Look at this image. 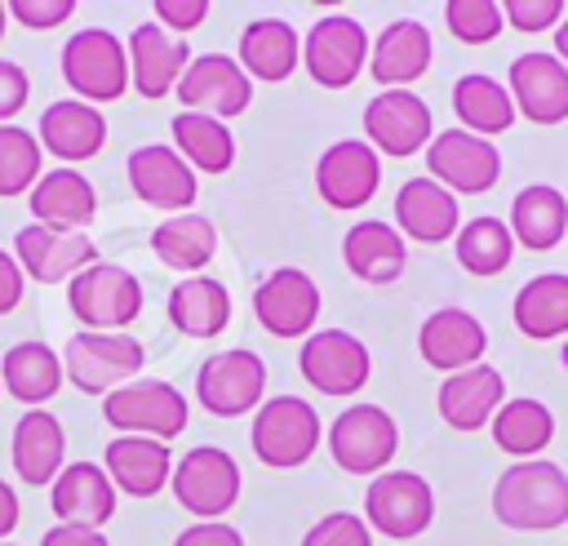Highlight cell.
Instances as JSON below:
<instances>
[{
  "mask_svg": "<svg viewBox=\"0 0 568 546\" xmlns=\"http://www.w3.org/2000/svg\"><path fill=\"white\" fill-rule=\"evenodd\" d=\"M493 515L519 533H550L568 524V471L546 457L506 466L493 484Z\"/></svg>",
  "mask_w": 568,
  "mask_h": 546,
  "instance_id": "cell-1",
  "label": "cell"
},
{
  "mask_svg": "<svg viewBox=\"0 0 568 546\" xmlns=\"http://www.w3.org/2000/svg\"><path fill=\"white\" fill-rule=\"evenodd\" d=\"M146 364V346L129 333H71L62 346V368L84 395H111L138 382Z\"/></svg>",
  "mask_w": 568,
  "mask_h": 546,
  "instance_id": "cell-2",
  "label": "cell"
},
{
  "mask_svg": "<svg viewBox=\"0 0 568 546\" xmlns=\"http://www.w3.org/2000/svg\"><path fill=\"white\" fill-rule=\"evenodd\" d=\"M67 302L89 333H120L142 315V284L129 266L93 262L67 284Z\"/></svg>",
  "mask_w": 568,
  "mask_h": 546,
  "instance_id": "cell-3",
  "label": "cell"
},
{
  "mask_svg": "<svg viewBox=\"0 0 568 546\" xmlns=\"http://www.w3.org/2000/svg\"><path fill=\"white\" fill-rule=\"evenodd\" d=\"M248 439H253V453L262 466L293 471L320 448V413L297 395L262 400V408L253 413Z\"/></svg>",
  "mask_w": 568,
  "mask_h": 546,
  "instance_id": "cell-4",
  "label": "cell"
},
{
  "mask_svg": "<svg viewBox=\"0 0 568 546\" xmlns=\"http://www.w3.org/2000/svg\"><path fill=\"white\" fill-rule=\"evenodd\" d=\"M62 80L80 93V102H115L129 80V49L106 27H84L62 44Z\"/></svg>",
  "mask_w": 568,
  "mask_h": 546,
  "instance_id": "cell-5",
  "label": "cell"
},
{
  "mask_svg": "<svg viewBox=\"0 0 568 546\" xmlns=\"http://www.w3.org/2000/svg\"><path fill=\"white\" fill-rule=\"evenodd\" d=\"M328 453L351 475H382L399 448V426L382 404H351L328 426Z\"/></svg>",
  "mask_w": 568,
  "mask_h": 546,
  "instance_id": "cell-6",
  "label": "cell"
},
{
  "mask_svg": "<svg viewBox=\"0 0 568 546\" xmlns=\"http://www.w3.org/2000/svg\"><path fill=\"white\" fill-rule=\"evenodd\" d=\"M102 417L120 435H151V439L169 444L186 426V400L173 382L138 377V382H129L102 400Z\"/></svg>",
  "mask_w": 568,
  "mask_h": 546,
  "instance_id": "cell-7",
  "label": "cell"
},
{
  "mask_svg": "<svg viewBox=\"0 0 568 546\" xmlns=\"http://www.w3.org/2000/svg\"><path fill=\"white\" fill-rule=\"evenodd\" d=\"M169 488H173L178 506L191 510L195 519H222L240 502V466L226 448L200 444L178 457Z\"/></svg>",
  "mask_w": 568,
  "mask_h": 546,
  "instance_id": "cell-8",
  "label": "cell"
},
{
  "mask_svg": "<svg viewBox=\"0 0 568 546\" xmlns=\"http://www.w3.org/2000/svg\"><path fill=\"white\" fill-rule=\"evenodd\" d=\"M435 519V493L426 484V475L417 471H382L373 475L368 493H364V524L395 537V542H408L417 533H426Z\"/></svg>",
  "mask_w": 568,
  "mask_h": 546,
  "instance_id": "cell-9",
  "label": "cell"
},
{
  "mask_svg": "<svg viewBox=\"0 0 568 546\" xmlns=\"http://www.w3.org/2000/svg\"><path fill=\"white\" fill-rule=\"evenodd\" d=\"M262 391H266V364L248 346L217 351L195 373V400L213 417H240L248 408H262Z\"/></svg>",
  "mask_w": 568,
  "mask_h": 546,
  "instance_id": "cell-10",
  "label": "cell"
},
{
  "mask_svg": "<svg viewBox=\"0 0 568 546\" xmlns=\"http://www.w3.org/2000/svg\"><path fill=\"white\" fill-rule=\"evenodd\" d=\"M297 368H302V377H306L320 395L342 400V395H355V391L368 382L373 355H368V346H364L355 333H346V328H315V333L302 342Z\"/></svg>",
  "mask_w": 568,
  "mask_h": 546,
  "instance_id": "cell-11",
  "label": "cell"
},
{
  "mask_svg": "<svg viewBox=\"0 0 568 546\" xmlns=\"http://www.w3.org/2000/svg\"><path fill=\"white\" fill-rule=\"evenodd\" d=\"M426 169L430 178L453 191V195H479L497 186L501 178V151L488 138H475L466 129H444L426 146Z\"/></svg>",
  "mask_w": 568,
  "mask_h": 546,
  "instance_id": "cell-12",
  "label": "cell"
},
{
  "mask_svg": "<svg viewBox=\"0 0 568 546\" xmlns=\"http://www.w3.org/2000/svg\"><path fill=\"white\" fill-rule=\"evenodd\" d=\"M368 31L346 18V13H328L306 31L302 44V62L311 71V80L320 89H346L364 67H368Z\"/></svg>",
  "mask_w": 568,
  "mask_h": 546,
  "instance_id": "cell-13",
  "label": "cell"
},
{
  "mask_svg": "<svg viewBox=\"0 0 568 546\" xmlns=\"http://www.w3.org/2000/svg\"><path fill=\"white\" fill-rule=\"evenodd\" d=\"M178 102H182L186 111L226 120V115L248 111V102H253V80H248V71L240 67V58H231V53H200V58H191V67H186L182 80H178Z\"/></svg>",
  "mask_w": 568,
  "mask_h": 546,
  "instance_id": "cell-14",
  "label": "cell"
},
{
  "mask_svg": "<svg viewBox=\"0 0 568 546\" xmlns=\"http://www.w3.org/2000/svg\"><path fill=\"white\" fill-rule=\"evenodd\" d=\"M253 315L275 337H311L320 320V289L302 266H275L253 289Z\"/></svg>",
  "mask_w": 568,
  "mask_h": 546,
  "instance_id": "cell-15",
  "label": "cell"
},
{
  "mask_svg": "<svg viewBox=\"0 0 568 546\" xmlns=\"http://www.w3.org/2000/svg\"><path fill=\"white\" fill-rule=\"evenodd\" d=\"M382 160L368 142L342 138L315 160V191L328 209H364L377 195Z\"/></svg>",
  "mask_w": 568,
  "mask_h": 546,
  "instance_id": "cell-16",
  "label": "cell"
},
{
  "mask_svg": "<svg viewBox=\"0 0 568 546\" xmlns=\"http://www.w3.org/2000/svg\"><path fill=\"white\" fill-rule=\"evenodd\" d=\"M13 257L22 266V275H31L36 284H58V280H75L84 266L98 262V244L84 231H53V226H22L13 235Z\"/></svg>",
  "mask_w": 568,
  "mask_h": 546,
  "instance_id": "cell-17",
  "label": "cell"
},
{
  "mask_svg": "<svg viewBox=\"0 0 568 546\" xmlns=\"http://www.w3.org/2000/svg\"><path fill=\"white\" fill-rule=\"evenodd\" d=\"M364 133L373 151L417 155L422 146H430V107L413 89H382L364 107Z\"/></svg>",
  "mask_w": 568,
  "mask_h": 546,
  "instance_id": "cell-18",
  "label": "cell"
},
{
  "mask_svg": "<svg viewBox=\"0 0 568 546\" xmlns=\"http://www.w3.org/2000/svg\"><path fill=\"white\" fill-rule=\"evenodd\" d=\"M129 186L142 204H155V209H169V213H186L195 204V169L173 151V146H138L129 151Z\"/></svg>",
  "mask_w": 568,
  "mask_h": 546,
  "instance_id": "cell-19",
  "label": "cell"
},
{
  "mask_svg": "<svg viewBox=\"0 0 568 546\" xmlns=\"http://www.w3.org/2000/svg\"><path fill=\"white\" fill-rule=\"evenodd\" d=\"M515 111L532 124L568 120V67L555 53H519L506 71Z\"/></svg>",
  "mask_w": 568,
  "mask_h": 546,
  "instance_id": "cell-20",
  "label": "cell"
},
{
  "mask_svg": "<svg viewBox=\"0 0 568 546\" xmlns=\"http://www.w3.org/2000/svg\"><path fill=\"white\" fill-rule=\"evenodd\" d=\"M124 49H129V80L142 98L173 93L182 71L191 67V44H182V36L164 31L160 22H138Z\"/></svg>",
  "mask_w": 568,
  "mask_h": 546,
  "instance_id": "cell-21",
  "label": "cell"
},
{
  "mask_svg": "<svg viewBox=\"0 0 568 546\" xmlns=\"http://www.w3.org/2000/svg\"><path fill=\"white\" fill-rule=\"evenodd\" d=\"M417 351L430 368L439 373H462V368H475L488 351V333L484 324L462 311V306H439L422 320L417 328Z\"/></svg>",
  "mask_w": 568,
  "mask_h": 546,
  "instance_id": "cell-22",
  "label": "cell"
},
{
  "mask_svg": "<svg viewBox=\"0 0 568 546\" xmlns=\"http://www.w3.org/2000/svg\"><path fill=\"white\" fill-rule=\"evenodd\" d=\"M395 231L417 244H444L457 240V195L444 191L435 178H408L395 191Z\"/></svg>",
  "mask_w": 568,
  "mask_h": 546,
  "instance_id": "cell-23",
  "label": "cell"
},
{
  "mask_svg": "<svg viewBox=\"0 0 568 546\" xmlns=\"http://www.w3.org/2000/svg\"><path fill=\"white\" fill-rule=\"evenodd\" d=\"M40 146L67 164H80V160H93L106 142V115L93 107V102H80V98H58L44 107L40 115Z\"/></svg>",
  "mask_w": 568,
  "mask_h": 546,
  "instance_id": "cell-24",
  "label": "cell"
},
{
  "mask_svg": "<svg viewBox=\"0 0 568 546\" xmlns=\"http://www.w3.org/2000/svg\"><path fill=\"white\" fill-rule=\"evenodd\" d=\"M439 417L453 426V431H479L497 417V408L506 404V382L493 364H475V368H462V373H448L439 382Z\"/></svg>",
  "mask_w": 568,
  "mask_h": 546,
  "instance_id": "cell-25",
  "label": "cell"
},
{
  "mask_svg": "<svg viewBox=\"0 0 568 546\" xmlns=\"http://www.w3.org/2000/svg\"><path fill=\"white\" fill-rule=\"evenodd\" d=\"M102 471L111 475L115 493L129 497H155L173 479V457L164 439L151 435H115L102 453Z\"/></svg>",
  "mask_w": 568,
  "mask_h": 546,
  "instance_id": "cell-26",
  "label": "cell"
},
{
  "mask_svg": "<svg viewBox=\"0 0 568 546\" xmlns=\"http://www.w3.org/2000/svg\"><path fill=\"white\" fill-rule=\"evenodd\" d=\"M430 67V31L417 18H395L382 27V36L368 49V71L382 80V89H408Z\"/></svg>",
  "mask_w": 568,
  "mask_h": 546,
  "instance_id": "cell-27",
  "label": "cell"
},
{
  "mask_svg": "<svg viewBox=\"0 0 568 546\" xmlns=\"http://www.w3.org/2000/svg\"><path fill=\"white\" fill-rule=\"evenodd\" d=\"M31 204V218L40 226H53V231H84L98 213V191L84 173L75 169H53V173H40V182L31 186L27 195Z\"/></svg>",
  "mask_w": 568,
  "mask_h": 546,
  "instance_id": "cell-28",
  "label": "cell"
},
{
  "mask_svg": "<svg viewBox=\"0 0 568 546\" xmlns=\"http://www.w3.org/2000/svg\"><path fill=\"white\" fill-rule=\"evenodd\" d=\"M53 515L58 524L102 528L115 515V484L98 462H71L53 479Z\"/></svg>",
  "mask_w": 568,
  "mask_h": 546,
  "instance_id": "cell-29",
  "label": "cell"
},
{
  "mask_svg": "<svg viewBox=\"0 0 568 546\" xmlns=\"http://www.w3.org/2000/svg\"><path fill=\"white\" fill-rule=\"evenodd\" d=\"M62 457H67V435L62 422L44 408H27L13 426V471L22 484H53L62 475Z\"/></svg>",
  "mask_w": 568,
  "mask_h": 546,
  "instance_id": "cell-30",
  "label": "cell"
},
{
  "mask_svg": "<svg viewBox=\"0 0 568 546\" xmlns=\"http://www.w3.org/2000/svg\"><path fill=\"white\" fill-rule=\"evenodd\" d=\"M342 257H346L351 275L364 284H390L408 266L404 235L390 222H355L342 240Z\"/></svg>",
  "mask_w": 568,
  "mask_h": 546,
  "instance_id": "cell-31",
  "label": "cell"
},
{
  "mask_svg": "<svg viewBox=\"0 0 568 546\" xmlns=\"http://www.w3.org/2000/svg\"><path fill=\"white\" fill-rule=\"evenodd\" d=\"M302 62V40L284 18H253L240 31V67L253 80H288Z\"/></svg>",
  "mask_w": 568,
  "mask_h": 546,
  "instance_id": "cell-32",
  "label": "cell"
},
{
  "mask_svg": "<svg viewBox=\"0 0 568 546\" xmlns=\"http://www.w3.org/2000/svg\"><path fill=\"white\" fill-rule=\"evenodd\" d=\"M62 377H67L62 355L53 346H44V342H18L0 360V386L13 400L31 404V408H40L44 400H53L58 386H62Z\"/></svg>",
  "mask_w": 568,
  "mask_h": 546,
  "instance_id": "cell-33",
  "label": "cell"
},
{
  "mask_svg": "<svg viewBox=\"0 0 568 546\" xmlns=\"http://www.w3.org/2000/svg\"><path fill=\"white\" fill-rule=\"evenodd\" d=\"M510 235H515V244H524L532 253L555 249L568 235V200H564V191L546 186V182L524 186L515 195V204H510Z\"/></svg>",
  "mask_w": 568,
  "mask_h": 546,
  "instance_id": "cell-34",
  "label": "cell"
},
{
  "mask_svg": "<svg viewBox=\"0 0 568 546\" xmlns=\"http://www.w3.org/2000/svg\"><path fill=\"white\" fill-rule=\"evenodd\" d=\"M169 320L186 337H217L231 324V293L213 275H186L169 293Z\"/></svg>",
  "mask_w": 568,
  "mask_h": 546,
  "instance_id": "cell-35",
  "label": "cell"
},
{
  "mask_svg": "<svg viewBox=\"0 0 568 546\" xmlns=\"http://www.w3.org/2000/svg\"><path fill=\"white\" fill-rule=\"evenodd\" d=\"M510 315H515V328H519L524 337H537V342L568 333V275H564V271H541V275H532V280L515 293Z\"/></svg>",
  "mask_w": 568,
  "mask_h": 546,
  "instance_id": "cell-36",
  "label": "cell"
},
{
  "mask_svg": "<svg viewBox=\"0 0 568 546\" xmlns=\"http://www.w3.org/2000/svg\"><path fill=\"white\" fill-rule=\"evenodd\" d=\"M453 111L462 115V129L475 133V138H488V133H506L515 124V98L501 80L484 75V71H470L453 84Z\"/></svg>",
  "mask_w": 568,
  "mask_h": 546,
  "instance_id": "cell-37",
  "label": "cell"
},
{
  "mask_svg": "<svg viewBox=\"0 0 568 546\" xmlns=\"http://www.w3.org/2000/svg\"><path fill=\"white\" fill-rule=\"evenodd\" d=\"M151 253L173 271L200 275V266H209L217 253V231L200 213H173L169 222L151 231Z\"/></svg>",
  "mask_w": 568,
  "mask_h": 546,
  "instance_id": "cell-38",
  "label": "cell"
},
{
  "mask_svg": "<svg viewBox=\"0 0 568 546\" xmlns=\"http://www.w3.org/2000/svg\"><path fill=\"white\" fill-rule=\"evenodd\" d=\"M173 151L200 173H226L235 164V133L226 120L182 111L173 115Z\"/></svg>",
  "mask_w": 568,
  "mask_h": 546,
  "instance_id": "cell-39",
  "label": "cell"
},
{
  "mask_svg": "<svg viewBox=\"0 0 568 546\" xmlns=\"http://www.w3.org/2000/svg\"><path fill=\"white\" fill-rule=\"evenodd\" d=\"M550 439H555V413H550L541 400H532V395L506 400V404L497 408V417H493V444H497L501 453L519 457V462L537 457Z\"/></svg>",
  "mask_w": 568,
  "mask_h": 546,
  "instance_id": "cell-40",
  "label": "cell"
},
{
  "mask_svg": "<svg viewBox=\"0 0 568 546\" xmlns=\"http://www.w3.org/2000/svg\"><path fill=\"white\" fill-rule=\"evenodd\" d=\"M457 262H462V271H470V275H479V280H488V275H501L506 266H510V257H515V235H510V222H501V218H470L462 231H457Z\"/></svg>",
  "mask_w": 568,
  "mask_h": 546,
  "instance_id": "cell-41",
  "label": "cell"
},
{
  "mask_svg": "<svg viewBox=\"0 0 568 546\" xmlns=\"http://www.w3.org/2000/svg\"><path fill=\"white\" fill-rule=\"evenodd\" d=\"M40 138L22 124H0V195L31 191L40 182Z\"/></svg>",
  "mask_w": 568,
  "mask_h": 546,
  "instance_id": "cell-42",
  "label": "cell"
},
{
  "mask_svg": "<svg viewBox=\"0 0 568 546\" xmlns=\"http://www.w3.org/2000/svg\"><path fill=\"white\" fill-rule=\"evenodd\" d=\"M444 22L462 44H488L501 36L506 13L497 0H448L444 4Z\"/></svg>",
  "mask_w": 568,
  "mask_h": 546,
  "instance_id": "cell-43",
  "label": "cell"
},
{
  "mask_svg": "<svg viewBox=\"0 0 568 546\" xmlns=\"http://www.w3.org/2000/svg\"><path fill=\"white\" fill-rule=\"evenodd\" d=\"M302 546H373V528L351 510H333L306 528Z\"/></svg>",
  "mask_w": 568,
  "mask_h": 546,
  "instance_id": "cell-44",
  "label": "cell"
},
{
  "mask_svg": "<svg viewBox=\"0 0 568 546\" xmlns=\"http://www.w3.org/2000/svg\"><path fill=\"white\" fill-rule=\"evenodd\" d=\"M501 13L510 27L519 31H546V27H559L564 22V0H501Z\"/></svg>",
  "mask_w": 568,
  "mask_h": 546,
  "instance_id": "cell-45",
  "label": "cell"
},
{
  "mask_svg": "<svg viewBox=\"0 0 568 546\" xmlns=\"http://www.w3.org/2000/svg\"><path fill=\"white\" fill-rule=\"evenodd\" d=\"M9 13L31 31H49L75 13V0H9Z\"/></svg>",
  "mask_w": 568,
  "mask_h": 546,
  "instance_id": "cell-46",
  "label": "cell"
},
{
  "mask_svg": "<svg viewBox=\"0 0 568 546\" xmlns=\"http://www.w3.org/2000/svg\"><path fill=\"white\" fill-rule=\"evenodd\" d=\"M155 9V22L164 27V31H195L204 18H209V0H155L151 4Z\"/></svg>",
  "mask_w": 568,
  "mask_h": 546,
  "instance_id": "cell-47",
  "label": "cell"
},
{
  "mask_svg": "<svg viewBox=\"0 0 568 546\" xmlns=\"http://www.w3.org/2000/svg\"><path fill=\"white\" fill-rule=\"evenodd\" d=\"M31 98V80L18 62H4L0 58V124H9V115H18Z\"/></svg>",
  "mask_w": 568,
  "mask_h": 546,
  "instance_id": "cell-48",
  "label": "cell"
},
{
  "mask_svg": "<svg viewBox=\"0 0 568 546\" xmlns=\"http://www.w3.org/2000/svg\"><path fill=\"white\" fill-rule=\"evenodd\" d=\"M173 546H244V537H240V528H231L222 519H200V524L182 528Z\"/></svg>",
  "mask_w": 568,
  "mask_h": 546,
  "instance_id": "cell-49",
  "label": "cell"
},
{
  "mask_svg": "<svg viewBox=\"0 0 568 546\" xmlns=\"http://www.w3.org/2000/svg\"><path fill=\"white\" fill-rule=\"evenodd\" d=\"M22 293H27V275H22L18 257L0 249V315H9L22 302Z\"/></svg>",
  "mask_w": 568,
  "mask_h": 546,
  "instance_id": "cell-50",
  "label": "cell"
},
{
  "mask_svg": "<svg viewBox=\"0 0 568 546\" xmlns=\"http://www.w3.org/2000/svg\"><path fill=\"white\" fill-rule=\"evenodd\" d=\"M40 546H106V537L98 528H84V524H53Z\"/></svg>",
  "mask_w": 568,
  "mask_h": 546,
  "instance_id": "cell-51",
  "label": "cell"
},
{
  "mask_svg": "<svg viewBox=\"0 0 568 546\" xmlns=\"http://www.w3.org/2000/svg\"><path fill=\"white\" fill-rule=\"evenodd\" d=\"M13 528H18V493L0 479V542H4Z\"/></svg>",
  "mask_w": 568,
  "mask_h": 546,
  "instance_id": "cell-52",
  "label": "cell"
},
{
  "mask_svg": "<svg viewBox=\"0 0 568 546\" xmlns=\"http://www.w3.org/2000/svg\"><path fill=\"white\" fill-rule=\"evenodd\" d=\"M555 58H559V62L568 67V18H564V22L555 27Z\"/></svg>",
  "mask_w": 568,
  "mask_h": 546,
  "instance_id": "cell-53",
  "label": "cell"
},
{
  "mask_svg": "<svg viewBox=\"0 0 568 546\" xmlns=\"http://www.w3.org/2000/svg\"><path fill=\"white\" fill-rule=\"evenodd\" d=\"M4 22H9V4H0V36H4Z\"/></svg>",
  "mask_w": 568,
  "mask_h": 546,
  "instance_id": "cell-54",
  "label": "cell"
},
{
  "mask_svg": "<svg viewBox=\"0 0 568 546\" xmlns=\"http://www.w3.org/2000/svg\"><path fill=\"white\" fill-rule=\"evenodd\" d=\"M0 546H13V542H0Z\"/></svg>",
  "mask_w": 568,
  "mask_h": 546,
  "instance_id": "cell-55",
  "label": "cell"
}]
</instances>
